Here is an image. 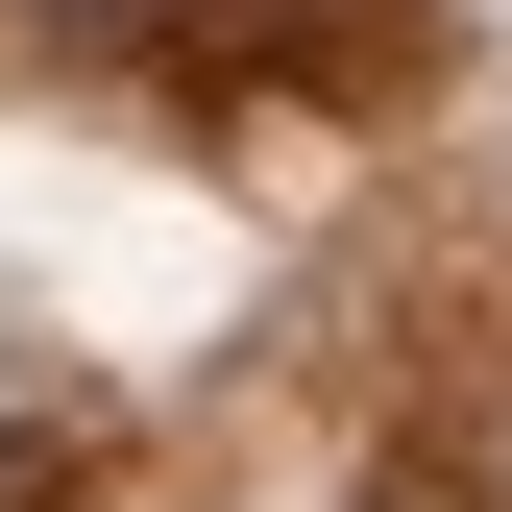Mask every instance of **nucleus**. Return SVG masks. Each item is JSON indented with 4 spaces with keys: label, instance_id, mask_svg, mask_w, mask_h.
I'll return each instance as SVG.
<instances>
[{
    "label": "nucleus",
    "instance_id": "1",
    "mask_svg": "<svg viewBox=\"0 0 512 512\" xmlns=\"http://www.w3.org/2000/svg\"><path fill=\"white\" fill-rule=\"evenodd\" d=\"M49 25H147V0H49Z\"/></svg>",
    "mask_w": 512,
    "mask_h": 512
}]
</instances>
